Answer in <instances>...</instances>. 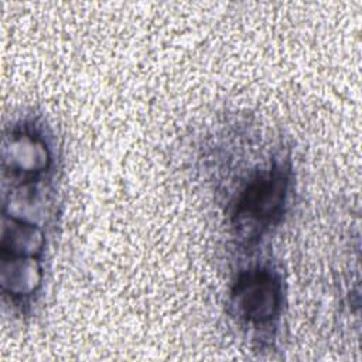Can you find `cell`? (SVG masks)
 <instances>
[{"instance_id":"cell-2","label":"cell","mask_w":362,"mask_h":362,"mask_svg":"<svg viewBox=\"0 0 362 362\" xmlns=\"http://www.w3.org/2000/svg\"><path fill=\"white\" fill-rule=\"evenodd\" d=\"M229 313L260 351L277 341L283 317L284 287L280 270L269 259H247L233 273Z\"/></svg>"},{"instance_id":"cell-1","label":"cell","mask_w":362,"mask_h":362,"mask_svg":"<svg viewBox=\"0 0 362 362\" xmlns=\"http://www.w3.org/2000/svg\"><path fill=\"white\" fill-rule=\"evenodd\" d=\"M256 147L246 158H232L233 170H221L228 182L218 199L235 250L247 256L283 223L294 192L293 158L284 143L266 141L259 156Z\"/></svg>"}]
</instances>
